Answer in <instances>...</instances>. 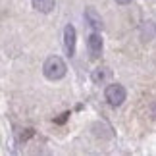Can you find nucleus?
<instances>
[{"label":"nucleus","instance_id":"obj_1","mask_svg":"<svg viewBox=\"0 0 156 156\" xmlns=\"http://www.w3.org/2000/svg\"><path fill=\"white\" fill-rule=\"evenodd\" d=\"M66 71H68V66H66V62L60 56H50L46 58V62L43 66V73L46 79L50 81H58L62 79V77L66 75Z\"/></svg>","mask_w":156,"mask_h":156},{"label":"nucleus","instance_id":"obj_2","mask_svg":"<svg viewBox=\"0 0 156 156\" xmlns=\"http://www.w3.org/2000/svg\"><path fill=\"white\" fill-rule=\"evenodd\" d=\"M104 98H106V102L110 104V106L118 108V106H122V104L125 102V98H127V93H125L123 85H118V83H114V85H108V87H106Z\"/></svg>","mask_w":156,"mask_h":156},{"label":"nucleus","instance_id":"obj_3","mask_svg":"<svg viewBox=\"0 0 156 156\" xmlns=\"http://www.w3.org/2000/svg\"><path fill=\"white\" fill-rule=\"evenodd\" d=\"M75 44H77V33H75V27L69 23V25H66V29H64V46H66V50H68L69 56L75 54Z\"/></svg>","mask_w":156,"mask_h":156},{"label":"nucleus","instance_id":"obj_4","mask_svg":"<svg viewBox=\"0 0 156 156\" xmlns=\"http://www.w3.org/2000/svg\"><path fill=\"white\" fill-rule=\"evenodd\" d=\"M87 50L91 58H98L102 54V37L98 33H91L87 39Z\"/></svg>","mask_w":156,"mask_h":156},{"label":"nucleus","instance_id":"obj_5","mask_svg":"<svg viewBox=\"0 0 156 156\" xmlns=\"http://www.w3.org/2000/svg\"><path fill=\"white\" fill-rule=\"evenodd\" d=\"M85 20H87V23L93 29H100V27H102V17L97 14V10H94V8H87L85 10Z\"/></svg>","mask_w":156,"mask_h":156},{"label":"nucleus","instance_id":"obj_6","mask_svg":"<svg viewBox=\"0 0 156 156\" xmlns=\"http://www.w3.org/2000/svg\"><path fill=\"white\" fill-rule=\"evenodd\" d=\"M33 8L41 12V14H48V12L54 10V6H56V0H31Z\"/></svg>","mask_w":156,"mask_h":156},{"label":"nucleus","instance_id":"obj_7","mask_svg":"<svg viewBox=\"0 0 156 156\" xmlns=\"http://www.w3.org/2000/svg\"><path fill=\"white\" fill-rule=\"evenodd\" d=\"M91 77H93L94 83H104L108 77H110V71H108L106 68H97V69L91 73Z\"/></svg>","mask_w":156,"mask_h":156},{"label":"nucleus","instance_id":"obj_8","mask_svg":"<svg viewBox=\"0 0 156 156\" xmlns=\"http://www.w3.org/2000/svg\"><path fill=\"white\" fill-rule=\"evenodd\" d=\"M94 135L97 137H104V139H110L112 133H110V127H106L104 123H94Z\"/></svg>","mask_w":156,"mask_h":156},{"label":"nucleus","instance_id":"obj_9","mask_svg":"<svg viewBox=\"0 0 156 156\" xmlns=\"http://www.w3.org/2000/svg\"><path fill=\"white\" fill-rule=\"evenodd\" d=\"M151 116L156 119V100H154V102H152V106H151Z\"/></svg>","mask_w":156,"mask_h":156},{"label":"nucleus","instance_id":"obj_10","mask_svg":"<svg viewBox=\"0 0 156 156\" xmlns=\"http://www.w3.org/2000/svg\"><path fill=\"white\" fill-rule=\"evenodd\" d=\"M116 2H118V4H129L131 0H116Z\"/></svg>","mask_w":156,"mask_h":156}]
</instances>
